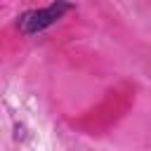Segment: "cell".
Wrapping results in <instances>:
<instances>
[{"mask_svg": "<svg viewBox=\"0 0 151 151\" xmlns=\"http://www.w3.org/2000/svg\"><path fill=\"white\" fill-rule=\"evenodd\" d=\"M73 5L66 2V0H54L50 7H42V9H31V12H24L17 21L19 31L24 35H33V33H40L45 28H50L52 24H57Z\"/></svg>", "mask_w": 151, "mask_h": 151, "instance_id": "6da1fadb", "label": "cell"}]
</instances>
